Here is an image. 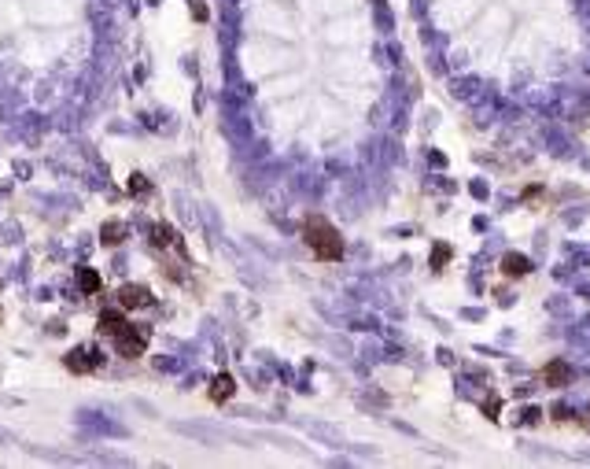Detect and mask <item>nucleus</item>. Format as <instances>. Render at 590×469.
Masks as SVG:
<instances>
[{
  "label": "nucleus",
  "instance_id": "obj_6",
  "mask_svg": "<svg viewBox=\"0 0 590 469\" xmlns=\"http://www.w3.org/2000/svg\"><path fill=\"white\" fill-rule=\"evenodd\" d=\"M126 311H122V307H107V311H100V318H96V333H100V336H107V340H111V336L114 333H119L122 326H126Z\"/></svg>",
  "mask_w": 590,
  "mask_h": 469
},
{
  "label": "nucleus",
  "instance_id": "obj_15",
  "mask_svg": "<svg viewBox=\"0 0 590 469\" xmlns=\"http://www.w3.org/2000/svg\"><path fill=\"white\" fill-rule=\"evenodd\" d=\"M586 425H590V410H586Z\"/></svg>",
  "mask_w": 590,
  "mask_h": 469
},
{
  "label": "nucleus",
  "instance_id": "obj_2",
  "mask_svg": "<svg viewBox=\"0 0 590 469\" xmlns=\"http://www.w3.org/2000/svg\"><path fill=\"white\" fill-rule=\"evenodd\" d=\"M111 344H114V351H119L122 359H140V355L148 351V344H152V329L126 321V326L111 336Z\"/></svg>",
  "mask_w": 590,
  "mask_h": 469
},
{
  "label": "nucleus",
  "instance_id": "obj_5",
  "mask_svg": "<svg viewBox=\"0 0 590 469\" xmlns=\"http://www.w3.org/2000/svg\"><path fill=\"white\" fill-rule=\"evenodd\" d=\"M119 307L129 314V311H148V307H155V296H152V288L148 285H122L119 288Z\"/></svg>",
  "mask_w": 590,
  "mask_h": 469
},
{
  "label": "nucleus",
  "instance_id": "obj_8",
  "mask_svg": "<svg viewBox=\"0 0 590 469\" xmlns=\"http://www.w3.org/2000/svg\"><path fill=\"white\" fill-rule=\"evenodd\" d=\"M236 396V381H233V374H218L215 381H210V399L215 403H229Z\"/></svg>",
  "mask_w": 590,
  "mask_h": 469
},
{
  "label": "nucleus",
  "instance_id": "obj_13",
  "mask_svg": "<svg viewBox=\"0 0 590 469\" xmlns=\"http://www.w3.org/2000/svg\"><path fill=\"white\" fill-rule=\"evenodd\" d=\"M450 263V248L447 244H435V251H432V270H442Z\"/></svg>",
  "mask_w": 590,
  "mask_h": 469
},
{
  "label": "nucleus",
  "instance_id": "obj_3",
  "mask_svg": "<svg viewBox=\"0 0 590 469\" xmlns=\"http://www.w3.org/2000/svg\"><path fill=\"white\" fill-rule=\"evenodd\" d=\"M63 366L71 369V374H96V369L104 366V351L100 348H92V344H81V348H74V351H67L63 355Z\"/></svg>",
  "mask_w": 590,
  "mask_h": 469
},
{
  "label": "nucleus",
  "instance_id": "obj_1",
  "mask_svg": "<svg viewBox=\"0 0 590 469\" xmlns=\"http://www.w3.org/2000/svg\"><path fill=\"white\" fill-rule=\"evenodd\" d=\"M303 244L314 251L321 263H336V259H343V237H339L336 225L329 218H321V215H310L303 222Z\"/></svg>",
  "mask_w": 590,
  "mask_h": 469
},
{
  "label": "nucleus",
  "instance_id": "obj_4",
  "mask_svg": "<svg viewBox=\"0 0 590 469\" xmlns=\"http://www.w3.org/2000/svg\"><path fill=\"white\" fill-rule=\"evenodd\" d=\"M148 237H152V248H162V251H177L181 259H188V248H185L181 233H177L174 225H167V222H155L152 230H148Z\"/></svg>",
  "mask_w": 590,
  "mask_h": 469
},
{
  "label": "nucleus",
  "instance_id": "obj_9",
  "mask_svg": "<svg viewBox=\"0 0 590 469\" xmlns=\"http://www.w3.org/2000/svg\"><path fill=\"white\" fill-rule=\"evenodd\" d=\"M543 377H546V384H550V388H565V384L572 381V366H568V362H561V359H553V362L543 369Z\"/></svg>",
  "mask_w": 590,
  "mask_h": 469
},
{
  "label": "nucleus",
  "instance_id": "obj_10",
  "mask_svg": "<svg viewBox=\"0 0 590 469\" xmlns=\"http://www.w3.org/2000/svg\"><path fill=\"white\" fill-rule=\"evenodd\" d=\"M78 288H81L85 296H96V292L104 288V278H100L92 266H81V270H78Z\"/></svg>",
  "mask_w": 590,
  "mask_h": 469
},
{
  "label": "nucleus",
  "instance_id": "obj_14",
  "mask_svg": "<svg viewBox=\"0 0 590 469\" xmlns=\"http://www.w3.org/2000/svg\"><path fill=\"white\" fill-rule=\"evenodd\" d=\"M572 417H576V414H572L568 407H561V403L553 407V422H572Z\"/></svg>",
  "mask_w": 590,
  "mask_h": 469
},
{
  "label": "nucleus",
  "instance_id": "obj_7",
  "mask_svg": "<svg viewBox=\"0 0 590 469\" xmlns=\"http://www.w3.org/2000/svg\"><path fill=\"white\" fill-rule=\"evenodd\" d=\"M100 240H104V244L107 248H119V244H126V240H129V225L126 222H104L100 225Z\"/></svg>",
  "mask_w": 590,
  "mask_h": 469
},
{
  "label": "nucleus",
  "instance_id": "obj_11",
  "mask_svg": "<svg viewBox=\"0 0 590 469\" xmlns=\"http://www.w3.org/2000/svg\"><path fill=\"white\" fill-rule=\"evenodd\" d=\"M502 270L510 273V278H524V273L531 270V263H528L520 251H510V255H502Z\"/></svg>",
  "mask_w": 590,
  "mask_h": 469
},
{
  "label": "nucleus",
  "instance_id": "obj_12",
  "mask_svg": "<svg viewBox=\"0 0 590 469\" xmlns=\"http://www.w3.org/2000/svg\"><path fill=\"white\" fill-rule=\"evenodd\" d=\"M129 196H152V182L144 174H129Z\"/></svg>",
  "mask_w": 590,
  "mask_h": 469
}]
</instances>
